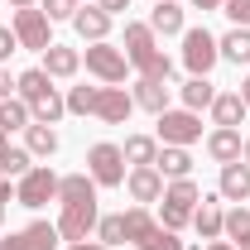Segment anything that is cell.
<instances>
[{"label":"cell","mask_w":250,"mask_h":250,"mask_svg":"<svg viewBox=\"0 0 250 250\" xmlns=\"http://www.w3.org/2000/svg\"><path fill=\"white\" fill-rule=\"evenodd\" d=\"M15 96L29 106V116H34L39 125H53L62 111H67V101L58 96L53 77H48L43 67H29V72H20V77H15Z\"/></svg>","instance_id":"1"},{"label":"cell","mask_w":250,"mask_h":250,"mask_svg":"<svg viewBox=\"0 0 250 250\" xmlns=\"http://www.w3.org/2000/svg\"><path fill=\"white\" fill-rule=\"evenodd\" d=\"M164 207H159V226H168V231H183L188 221H192V207L202 202V192L192 178H173V183L164 188V197H159Z\"/></svg>","instance_id":"2"},{"label":"cell","mask_w":250,"mask_h":250,"mask_svg":"<svg viewBox=\"0 0 250 250\" xmlns=\"http://www.w3.org/2000/svg\"><path fill=\"white\" fill-rule=\"evenodd\" d=\"M87 173L96 178V188H125V154L121 145H92L87 149Z\"/></svg>","instance_id":"3"},{"label":"cell","mask_w":250,"mask_h":250,"mask_svg":"<svg viewBox=\"0 0 250 250\" xmlns=\"http://www.w3.org/2000/svg\"><path fill=\"white\" fill-rule=\"evenodd\" d=\"M217 62H221L217 34H207V29H183V67L192 72V77H207Z\"/></svg>","instance_id":"4"},{"label":"cell","mask_w":250,"mask_h":250,"mask_svg":"<svg viewBox=\"0 0 250 250\" xmlns=\"http://www.w3.org/2000/svg\"><path fill=\"white\" fill-rule=\"evenodd\" d=\"M58 197V173L48 168V164H34L29 173L20 178V188H15V202L20 207H43V202H53Z\"/></svg>","instance_id":"5"},{"label":"cell","mask_w":250,"mask_h":250,"mask_svg":"<svg viewBox=\"0 0 250 250\" xmlns=\"http://www.w3.org/2000/svg\"><path fill=\"white\" fill-rule=\"evenodd\" d=\"M96 221H101V212H96V202H62V217L53 221L58 226V236L72 246V241H87L96 231Z\"/></svg>","instance_id":"6"},{"label":"cell","mask_w":250,"mask_h":250,"mask_svg":"<svg viewBox=\"0 0 250 250\" xmlns=\"http://www.w3.org/2000/svg\"><path fill=\"white\" fill-rule=\"evenodd\" d=\"M87 72L101 77L106 87H121L125 72H130V58H125L121 48H111V43H92V48H87Z\"/></svg>","instance_id":"7"},{"label":"cell","mask_w":250,"mask_h":250,"mask_svg":"<svg viewBox=\"0 0 250 250\" xmlns=\"http://www.w3.org/2000/svg\"><path fill=\"white\" fill-rule=\"evenodd\" d=\"M159 140L164 145H178V149H188L192 140H202V121H197V111H164L159 116Z\"/></svg>","instance_id":"8"},{"label":"cell","mask_w":250,"mask_h":250,"mask_svg":"<svg viewBox=\"0 0 250 250\" xmlns=\"http://www.w3.org/2000/svg\"><path fill=\"white\" fill-rule=\"evenodd\" d=\"M48 24H53V20H48V15H43V10H15V39H20V48H34V53H43V48H48V43H53V39H48Z\"/></svg>","instance_id":"9"},{"label":"cell","mask_w":250,"mask_h":250,"mask_svg":"<svg viewBox=\"0 0 250 250\" xmlns=\"http://www.w3.org/2000/svg\"><path fill=\"white\" fill-rule=\"evenodd\" d=\"M62 236L53 221H29V226H20V231H10L5 241H0V250H53Z\"/></svg>","instance_id":"10"},{"label":"cell","mask_w":250,"mask_h":250,"mask_svg":"<svg viewBox=\"0 0 250 250\" xmlns=\"http://www.w3.org/2000/svg\"><path fill=\"white\" fill-rule=\"evenodd\" d=\"M130 111H135V96L125 92V87H101L96 92V121H106V125H125L130 121Z\"/></svg>","instance_id":"11"},{"label":"cell","mask_w":250,"mask_h":250,"mask_svg":"<svg viewBox=\"0 0 250 250\" xmlns=\"http://www.w3.org/2000/svg\"><path fill=\"white\" fill-rule=\"evenodd\" d=\"M125 188H130V197L140 202V207H149L164 197V173H159L154 164H145V168H130L125 173Z\"/></svg>","instance_id":"12"},{"label":"cell","mask_w":250,"mask_h":250,"mask_svg":"<svg viewBox=\"0 0 250 250\" xmlns=\"http://www.w3.org/2000/svg\"><path fill=\"white\" fill-rule=\"evenodd\" d=\"M121 53L130 58V67H145V62L159 53L154 29H149V24H125V48H121Z\"/></svg>","instance_id":"13"},{"label":"cell","mask_w":250,"mask_h":250,"mask_svg":"<svg viewBox=\"0 0 250 250\" xmlns=\"http://www.w3.org/2000/svg\"><path fill=\"white\" fill-rule=\"evenodd\" d=\"M72 29L82 34L87 43H106V34H111V15H106L101 5H77V15H72Z\"/></svg>","instance_id":"14"},{"label":"cell","mask_w":250,"mask_h":250,"mask_svg":"<svg viewBox=\"0 0 250 250\" xmlns=\"http://www.w3.org/2000/svg\"><path fill=\"white\" fill-rule=\"evenodd\" d=\"M241 149H246L241 130H226V125H217V130L207 135V154L217 159V164H236V159H241Z\"/></svg>","instance_id":"15"},{"label":"cell","mask_w":250,"mask_h":250,"mask_svg":"<svg viewBox=\"0 0 250 250\" xmlns=\"http://www.w3.org/2000/svg\"><path fill=\"white\" fill-rule=\"evenodd\" d=\"M221 197L226 202H250V164H221Z\"/></svg>","instance_id":"16"},{"label":"cell","mask_w":250,"mask_h":250,"mask_svg":"<svg viewBox=\"0 0 250 250\" xmlns=\"http://www.w3.org/2000/svg\"><path fill=\"white\" fill-rule=\"evenodd\" d=\"M192 226H197V236H202V241H217V236H221L226 212L217 207V197H202V202L192 207Z\"/></svg>","instance_id":"17"},{"label":"cell","mask_w":250,"mask_h":250,"mask_svg":"<svg viewBox=\"0 0 250 250\" xmlns=\"http://www.w3.org/2000/svg\"><path fill=\"white\" fill-rule=\"evenodd\" d=\"M246 101H241V92H217V101H212V121L226 125V130H241V121H246Z\"/></svg>","instance_id":"18"},{"label":"cell","mask_w":250,"mask_h":250,"mask_svg":"<svg viewBox=\"0 0 250 250\" xmlns=\"http://www.w3.org/2000/svg\"><path fill=\"white\" fill-rule=\"evenodd\" d=\"M77 67H82V53L77 48H62V43H48L43 48V72L48 77H72Z\"/></svg>","instance_id":"19"},{"label":"cell","mask_w":250,"mask_h":250,"mask_svg":"<svg viewBox=\"0 0 250 250\" xmlns=\"http://www.w3.org/2000/svg\"><path fill=\"white\" fill-rule=\"evenodd\" d=\"M135 106H145V111L164 116V111H168V82H154V77H140V82H135Z\"/></svg>","instance_id":"20"},{"label":"cell","mask_w":250,"mask_h":250,"mask_svg":"<svg viewBox=\"0 0 250 250\" xmlns=\"http://www.w3.org/2000/svg\"><path fill=\"white\" fill-rule=\"evenodd\" d=\"M58 202H96V178L92 173H67V178H58Z\"/></svg>","instance_id":"21"},{"label":"cell","mask_w":250,"mask_h":250,"mask_svg":"<svg viewBox=\"0 0 250 250\" xmlns=\"http://www.w3.org/2000/svg\"><path fill=\"white\" fill-rule=\"evenodd\" d=\"M149 29L164 34V39H168V34H183V5H178V0H159L154 15H149Z\"/></svg>","instance_id":"22"},{"label":"cell","mask_w":250,"mask_h":250,"mask_svg":"<svg viewBox=\"0 0 250 250\" xmlns=\"http://www.w3.org/2000/svg\"><path fill=\"white\" fill-rule=\"evenodd\" d=\"M24 149H29L34 159L58 154V135H53V125H39V121H29V125H24Z\"/></svg>","instance_id":"23"},{"label":"cell","mask_w":250,"mask_h":250,"mask_svg":"<svg viewBox=\"0 0 250 250\" xmlns=\"http://www.w3.org/2000/svg\"><path fill=\"white\" fill-rule=\"evenodd\" d=\"M154 168L164 173V178H188V173H192V154L178 149V145H164L159 159H154Z\"/></svg>","instance_id":"24"},{"label":"cell","mask_w":250,"mask_h":250,"mask_svg":"<svg viewBox=\"0 0 250 250\" xmlns=\"http://www.w3.org/2000/svg\"><path fill=\"white\" fill-rule=\"evenodd\" d=\"M217 53L226 62H236V67L250 62V29H236V24H231V34H221V39H217Z\"/></svg>","instance_id":"25"},{"label":"cell","mask_w":250,"mask_h":250,"mask_svg":"<svg viewBox=\"0 0 250 250\" xmlns=\"http://www.w3.org/2000/svg\"><path fill=\"white\" fill-rule=\"evenodd\" d=\"M121 154H125V164L145 168V164H154V159H159V140H149V135H130V140L121 145Z\"/></svg>","instance_id":"26"},{"label":"cell","mask_w":250,"mask_h":250,"mask_svg":"<svg viewBox=\"0 0 250 250\" xmlns=\"http://www.w3.org/2000/svg\"><path fill=\"white\" fill-rule=\"evenodd\" d=\"M221 231L231 236V246H236V250H250V207L226 212V226H221Z\"/></svg>","instance_id":"27"},{"label":"cell","mask_w":250,"mask_h":250,"mask_svg":"<svg viewBox=\"0 0 250 250\" xmlns=\"http://www.w3.org/2000/svg\"><path fill=\"white\" fill-rule=\"evenodd\" d=\"M154 226H159V221L149 217V207H140V202H135V207L125 212V241H135V246H140V241H145Z\"/></svg>","instance_id":"28"},{"label":"cell","mask_w":250,"mask_h":250,"mask_svg":"<svg viewBox=\"0 0 250 250\" xmlns=\"http://www.w3.org/2000/svg\"><path fill=\"white\" fill-rule=\"evenodd\" d=\"M29 121L34 116H29V106H24L20 96H5V101H0V130H5V135H10V130H24Z\"/></svg>","instance_id":"29"},{"label":"cell","mask_w":250,"mask_h":250,"mask_svg":"<svg viewBox=\"0 0 250 250\" xmlns=\"http://www.w3.org/2000/svg\"><path fill=\"white\" fill-rule=\"evenodd\" d=\"M217 101V87L207 82V77H188V87H183V106L188 111H202V106H212Z\"/></svg>","instance_id":"30"},{"label":"cell","mask_w":250,"mask_h":250,"mask_svg":"<svg viewBox=\"0 0 250 250\" xmlns=\"http://www.w3.org/2000/svg\"><path fill=\"white\" fill-rule=\"evenodd\" d=\"M29 149H20V145H10V149H5V154H0V173H10V178H24V173H29L34 164H29Z\"/></svg>","instance_id":"31"},{"label":"cell","mask_w":250,"mask_h":250,"mask_svg":"<svg viewBox=\"0 0 250 250\" xmlns=\"http://www.w3.org/2000/svg\"><path fill=\"white\" fill-rule=\"evenodd\" d=\"M96 241L111 250V246H125V212L121 217H101L96 221Z\"/></svg>","instance_id":"32"},{"label":"cell","mask_w":250,"mask_h":250,"mask_svg":"<svg viewBox=\"0 0 250 250\" xmlns=\"http://www.w3.org/2000/svg\"><path fill=\"white\" fill-rule=\"evenodd\" d=\"M96 92H101V87H72L62 101H67L72 116H92V111H96Z\"/></svg>","instance_id":"33"},{"label":"cell","mask_w":250,"mask_h":250,"mask_svg":"<svg viewBox=\"0 0 250 250\" xmlns=\"http://www.w3.org/2000/svg\"><path fill=\"white\" fill-rule=\"evenodd\" d=\"M140 250H183V241H178V231H168V226H154V231L140 241Z\"/></svg>","instance_id":"34"},{"label":"cell","mask_w":250,"mask_h":250,"mask_svg":"<svg viewBox=\"0 0 250 250\" xmlns=\"http://www.w3.org/2000/svg\"><path fill=\"white\" fill-rule=\"evenodd\" d=\"M221 15H226L236 29H250V0H226V5H221Z\"/></svg>","instance_id":"35"},{"label":"cell","mask_w":250,"mask_h":250,"mask_svg":"<svg viewBox=\"0 0 250 250\" xmlns=\"http://www.w3.org/2000/svg\"><path fill=\"white\" fill-rule=\"evenodd\" d=\"M77 5H82V0H43V15H48V20H72Z\"/></svg>","instance_id":"36"},{"label":"cell","mask_w":250,"mask_h":250,"mask_svg":"<svg viewBox=\"0 0 250 250\" xmlns=\"http://www.w3.org/2000/svg\"><path fill=\"white\" fill-rule=\"evenodd\" d=\"M15 48H20V39H15V29H0V62L10 58Z\"/></svg>","instance_id":"37"},{"label":"cell","mask_w":250,"mask_h":250,"mask_svg":"<svg viewBox=\"0 0 250 250\" xmlns=\"http://www.w3.org/2000/svg\"><path fill=\"white\" fill-rule=\"evenodd\" d=\"M10 202H15V192H10V183H5V178H0V221H5V207H10Z\"/></svg>","instance_id":"38"},{"label":"cell","mask_w":250,"mask_h":250,"mask_svg":"<svg viewBox=\"0 0 250 250\" xmlns=\"http://www.w3.org/2000/svg\"><path fill=\"white\" fill-rule=\"evenodd\" d=\"M15 92V77H10V72H5V67H0V101H5V96Z\"/></svg>","instance_id":"39"},{"label":"cell","mask_w":250,"mask_h":250,"mask_svg":"<svg viewBox=\"0 0 250 250\" xmlns=\"http://www.w3.org/2000/svg\"><path fill=\"white\" fill-rule=\"evenodd\" d=\"M96 5H101V10H106V15H116V10H125V5H130V0H96Z\"/></svg>","instance_id":"40"},{"label":"cell","mask_w":250,"mask_h":250,"mask_svg":"<svg viewBox=\"0 0 250 250\" xmlns=\"http://www.w3.org/2000/svg\"><path fill=\"white\" fill-rule=\"evenodd\" d=\"M67 250H106V246H101V241H72Z\"/></svg>","instance_id":"41"},{"label":"cell","mask_w":250,"mask_h":250,"mask_svg":"<svg viewBox=\"0 0 250 250\" xmlns=\"http://www.w3.org/2000/svg\"><path fill=\"white\" fill-rule=\"evenodd\" d=\"M192 5H197V10H221L226 0H192Z\"/></svg>","instance_id":"42"},{"label":"cell","mask_w":250,"mask_h":250,"mask_svg":"<svg viewBox=\"0 0 250 250\" xmlns=\"http://www.w3.org/2000/svg\"><path fill=\"white\" fill-rule=\"evenodd\" d=\"M241 101H246V111H250V77L241 82Z\"/></svg>","instance_id":"43"},{"label":"cell","mask_w":250,"mask_h":250,"mask_svg":"<svg viewBox=\"0 0 250 250\" xmlns=\"http://www.w3.org/2000/svg\"><path fill=\"white\" fill-rule=\"evenodd\" d=\"M207 250H236V246H231V241H212Z\"/></svg>","instance_id":"44"},{"label":"cell","mask_w":250,"mask_h":250,"mask_svg":"<svg viewBox=\"0 0 250 250\" xmlns=\"http://www.w3.org/2000/svg\"><path fill=\"white\" fill-rule=\"evenodd\" d=\"M5 149H10V135H5V130H0V154H5Z\"/></svg>","instance_id":"45"},{"label":"cell","mask_w":250,"mask_h":250,"mask_svg":"<svg viewBox=\"0 0 250 250\" xmlns=\"http://www.w3.org/2000/svg\"><path fill=\"white\" fill-rule=\"evenodd\" d=\"M10 5H15V10H29V5H34V0H10Z\"/></svg>","instance_id":"46"},{"label":"cell","mask_w":250,"mask_h":250,"mask_svg":"<svg viewBox=\"0 0 250 250\" xmlns=\"http://www.w3.org/2000/svg\"><path fill=\"white\" fill-rule=\"evenodd\" d=\"M241 159H246V164H250V140H246V149H241Z\"/></svg>","instance_id":"47"}]
</instances>
